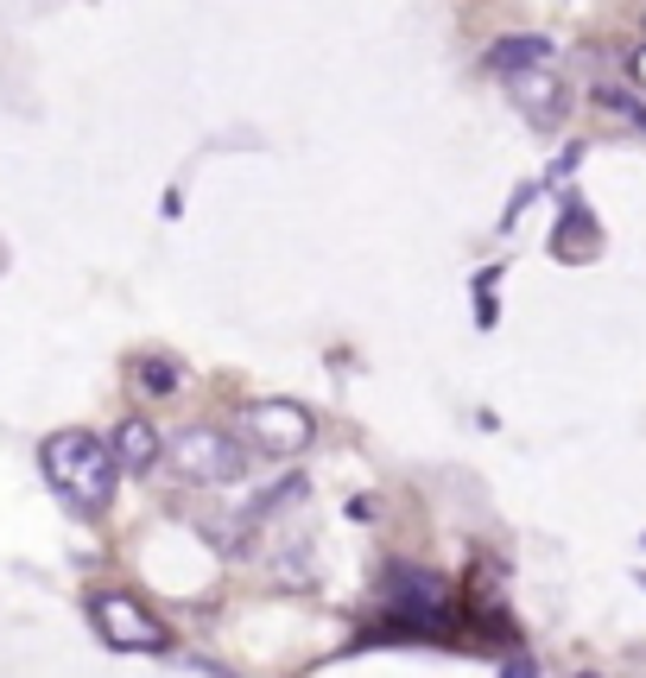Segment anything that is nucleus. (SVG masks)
I'll use <instances>...</instances> for the list:
<instances>
[{"mask_svg":"<svg viewBox=\"0 0 646 678\" xmlns=\"http://www.w3.org/2000/svg\"><path fill=\"white\" fill-rule=\"evenodd\" d=\"M583 678H589V673H583Z\"/></svg>","mask_w":646,"mask_h":678,"instance_id":"nucleus-14","label":"nucleus"},{"mask_svg":"<svg viewBox=\"0 0 646 678\" xmlns=\"http://www.w3.org/2000/svg\"><path fill=\"white\" fill-rule=\"evenodd\" d=\"M501 678H538V673H533V660H513V666H507Z\"/></svg>","mask_w":646,"mask_h":678,"instance_id":"nucleus-13","label":"nucleus"},{"mask_svg":"<svg viewBox=\"0 0 646 678\" xmlns=\"http://www.w3.org/2000/svg\"><path fill=\"white\" fill-rule=\"evenodd\" d=\"M140 387H152V393H172V387H178V375H172L165 362H146V368H140Z\"/></svg>","mask_w":646,"mask_h":678,"instance_id":"nucleus-10","label":"nucleus"},{"mask_svg":"<svg viewBox=\"0 0 646 678\" xmlns=\"http://www.w3.org/2000/svg\"><path fill=\"white\" fill-rule=\"evenodd\" d=\"M241 431L248 444H260L266 456H298L311 438H318V418L305 413L298 400H253L241 413Z\"/></svg>","mask_w":646,"mask_h":678,"instance_id":"nucleus-3","label":"nucleus"},{"mask_svg":"<svg viewBox=\"0 0 646 678\" xmlns=\"http://www.w3.org/2000/svg\"><path fill=\"white\" fill-rule=\"evenodd\" d=\"M628 76H634V83H641V89H646V45H641V51H634V58H628Z\"/></svg>","mask_w":646,"mask_h":678,"instance_id":"nucleus-12","label":"nucleus"},{"mask_svg":"<svg viewBox=\"0 0 646 678\" xmlns=\"http://www.w3.org/2000/svg\"><path fill=\"white\" fill-rule=\"evenodd\" d=\"M108 451H114V463H121V476H146V469L165 456V438L152 431V418H121L114 438H108Z\"/></svg>","mask_w":646,"mask_h":678,"instance_id":"nucleus-6","label":"nucleus"},{"mask_svg":"<svg viewBox=\"0 0 646 678\" xmlns=\"http://www.w3.org/2000/svg\"><path fill=\"white\" fill-rule=\"evenodd\" d=\"M165 456H172V469H178L184 482H203V489H215V482H241V476H248V451H241L228 431H210V425H184V431H172Z\"/></svg>","mask_w":646,"mask_h":678,"instance_id":"nucleus-2","label":"nucleus"},{"mask_svg":"<svg viewBox=\"0 0 646 678\" xmlns=\"http://www.w3.org/2000/svg\"><path fill=\"white\" fill-rule=\"evenodd\" d=\"M507 89H513V102L533 114L538 127H551L558 114H564V83L551 76V64H533V71H513L507 76Z\"/></svg>","mask_w":646,"mask_h":678,"instance_id":"nucleus-5","label":"nucleus"},{"mask_svg":"<svg viewBox=\"0 0 646 678\" xmlns=\"http://www.w3.org/2000/svg\"><path fill=\"white\" fill-rule=\"evenodd\" d=\"M387 597H394L399 608H412V615H437V608H444V577H437V570H419V565H394Z\"/></svg>","mask_w":646,"mask_h":678,"instance_id":"nucleus-7","label":"nucleus"},{"mask_svg":"<svg viewBox=\"0 0 646 678\" xmlns=\"http://www.w3.org/2000/svg\"><path fill=\"white\" fill-rule=\"evenodd\" d=\"M89 615H96V635H102L108 646H121V653H165V646H172L165 622H152L134 597H96Z\"/></svg>","mask_w":646,"mask_h":678,"instance_id":"nucleus-4","label":"nucleus"},{"mask_svg":"<svg viewBox=\"0 0 646 678\" xmlns=\"http://www.w3.org/2000/svg\"><path fill=\"white\" fill-rule=\"evenodd\" d=\"M38 469H45V482L71 501L76 514H102L108 501H114V482H121V463L108 451V438L96 431H51L45 444H38Z\"/></svg>","mask_w":646,"mask_h":678,"instance_id":"nucleus-1","label":"nucleus"},{"mask_svg":"<svg viewBox=\"0 0 646 678\" xmlns=\"http://www.w3.org/2000/svg\"><path fill=\"white\" fill-rule=\"evenodd\" d=\"M602 102H609V109H621L628 121H634V127H646V102H628L621 89H602Z\"/></svg>","mask_w":646,"mask_h":678,"instance_id":"nucleus-11","label":"nucleus"},{"mask_svg":"<svg viewBox=\"0 0 646 678\" xmlns=\"http://www.w3.org/2000/svg\"><path fill=\"white\" fill-rule=\"evenodd\" d=\"M495 76H513V71H533V64H551V38L538 33H507L488 45V58H482Z\"/></svg>","mask_w":646,"mask_h":678,"instance_id":"nucleus-8","label":"nucleus"},{"mask_svg":"<svg viewBox=\"0 0 646 678\" xmlns=\"http://www.w3.org/2000/svg\"><path fill=\"white\" fill-rule=\"evenodd\" d=\"M564 216H571V223L558 228V241H551V248H558V254H576V248H596V228L583 223V216H589V210H576V203H571V210H564Z\"/></svg>","mask_w":646,"mask_h":678,"instance_id":"nucleus-9","label":"nucleus"}]
</instances>
